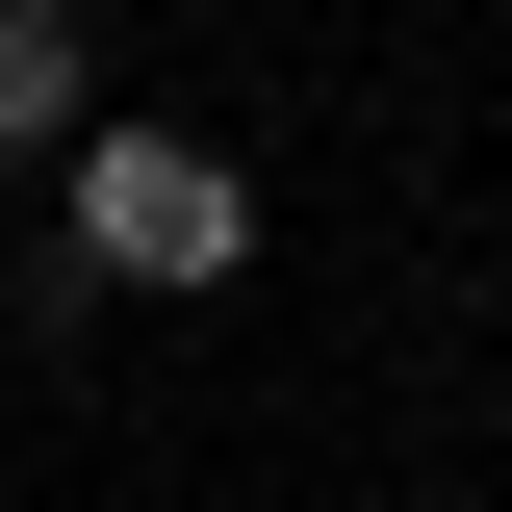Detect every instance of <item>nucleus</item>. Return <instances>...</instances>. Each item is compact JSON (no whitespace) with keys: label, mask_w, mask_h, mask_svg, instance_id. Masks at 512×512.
<instances>
[{"label":"nucleus","mask_w":512,"mask_h":512,"mask_svg":"<svg viewBox=\"0 0 512 512\" xmlns=\"http://www.w3.org/2000/svg\"><path fill=\"white\" fill-rule=\"evenodd\" d=\"M231 256H256V180L205 128H77V282H154V308H180Z\"/></svg>","instance_id":"nucleus-1"},{"label":"nucleus","mask_w":512,"mask_h":512,"mask_svg":"<svg viewBox=\"0 0 512 512\" xmlns=\"http://www.w3.org/2000/svg\"><path fill=\"white\" fill-rule=\"evenodd\" d=\"M77 128V0H0V154H52Z\"/></svg>","instance_id":"nucleus-2"}]
</instances>
